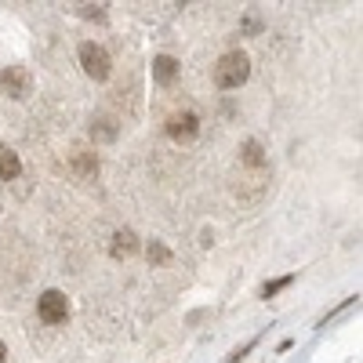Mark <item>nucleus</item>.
<instances>
[{
  "mask_svg": "<svg viewBox=\"0 0 363 363\" xmlns=\"http://www.w3.org/2000/svg\"><path fill=\"white\" fill-rule=\"evenodd\" d=\"M80 66L91 80H106L109 77V55L99 44H80Z\"/></svg>",
  "mask_w": 363,
  "mask_h": 363,
  "instance_id": "nucleus-2",
  "label": "nucleus"
},
{
  "mask_svg": "<svg viewBox=\"0 0 363 363\" xmlns=\"http://www.w3.org/2000/svg\"><path fill=\"white\" fill-rule=\"evenodd\" d=\"M167 135L171 138H193L196 135V116L193 113H174L167 120Z\"/></svg>",
  "mask_w": 363,
  "mask_h": 363,
  "instance_id": "nucleus-5",
  "label": "nucleus"
},
{
  "mask_svg": "<svg viewBox=\"0 0 363 363\" xmlns=\"http://www.w3.org/2000/svg\"><path fill=\"white\" fill-rule=\"evenodd\" d=\"M37 309H40V320H44V323H66V316H69V301H66L62 291H44Z\"/></svg>",
  "mask_w": 363,
  "mask_h": 363,
  "instance_id": "nucleus-3",
  "label": "nucleus"
},
{
  "mask_svg": "<svg viewBox=\"0 0 363 363\" xmlns=\"http://www.w3.org/2000/svg\"><path fill=\"white\" fill-rule=\"evenodd\" d=\"M0 363H4V345H0Z\"/></svg>",
  "mask_w": 363,
  "mask_h": 363,
  "instance_id": "nucleus-12",
  "label": "nucleus"
},
{
  "mask_svg": "<svg viewBox=\"0 0 363 363\" xmlns=\"http://www.w3.org/2000/svg\"><path fill=\"white\" fill-rule=\"evenodd\" d=\"M247 73H251L247 55L244 51H229V55L218 58V66H215V84L222 91H233V87H240V84L247 80Z\"/></svg>",
  "mask_w": 363,
  "mask_h": 363,
  "instance_id": "nucleus-1",
  "label": "nucleus"
},
{
  "mask_svg": "<svg viewBox=\"0 0 363 363\" xmlns=\"http://www.w3.org/2000/svg\"><path fill=\"white\" fill-rule=\"evenodd\" d=\"M287 284H291V277H284V280H272V284H265V287H262V294L269 298V294H277V291H280V287H287Z\"/></svg>",
  "mask_w": 363,
  "mask_h": 363,
  "instance_id": "nucleus-10",
  "label": "nucleus"
},
{
  "mask_svg": "<svg viewBox=\"0 0 363 363\" xmlns=\"http://www.w3.org/2000/svg\"><path fill=\"white\" fill-rule=\"evenodd\" d=\"M174 73H178V66H174V58H171V55H160L157 62H153V77H157L160 84H171Z\"/></svg>",
  "mask_w": 363,
  "mask_h": 363,
  "instance_id": "nucleus-7",
  "label": "nucleus"
},
{
  "mask_svg": "<svg viewBox=\"0 0 363 363\" xmlns=\"http://www.w3.org/2000/svg\"><path fill=\"white\" fill-rule=\"evenodd\" d=\"M0 91H4L8 99H26L29 95V73L22 66H8L0 73Z\"/></svg>",
  "mask_w": 363,
  "mask_h": 363,
  "instance_id": "nucleus-4",
  "label": "nucleus"
},
{
  "mask_svg": "<svg viewBox=\"0 0 363 363\" xmlns=\"http://www.w3.org/2000/svg\"><path fill=\"white\" fill-rule=\"evenodd\" d=\"M149 258H157V262H164V258H167V251H164V247H149Z\"/></svg>",
  "mask_w": 363,
  "mask_h": 363,
  "instance_id": "nucleus-11",
  "label": "nucleus"
},
{
  "mask_svg": "<svg viewBox=\"0 0 363 363\" xmlns=\"http://www.w3.org/2000/svg\"><path fill=\"white\" fill-rule=\"evenodd\" d=\"M244 160H247V164H262V153H258V142H247V145H244Z\"/></svg>",
  "mask_w": 363,
  "mask_h": 363,
  "instance_id": "nucleus-9",
  "label": "nucleus"
},
{
  "mask_svg": "<svg viewBox=\"0 0 363 363\" xmlns=\"http://www.w3.org/2000/svg\"><path fill=\"white\" fill-rule=\"evenodd\" d=\"M113 255H116V258L135 255V236H131V233H116V236H113Z\"/></svg>",
  "mask_w": 363,
  "mask_h": 363,
  "instance_id": "nucleus-8",
  "label": "nucleus"
},
{
  "mask_svg": "<svg viewBox=\"0 0 363 363\" xmlns=\"http://www.w3.org/2000/svg\"><path fill=\"white\" fill-rule=\"evenodd\" d=\"M18 171H22L18 153H15V149H8V145H0V178L11 182V178H18Z\"/></svg>",
  "mask_w": 363,
  "mask_h": 363,
  "instance_id": "nucleus-6",
  "label": "nucleus"
}]
</instances>
